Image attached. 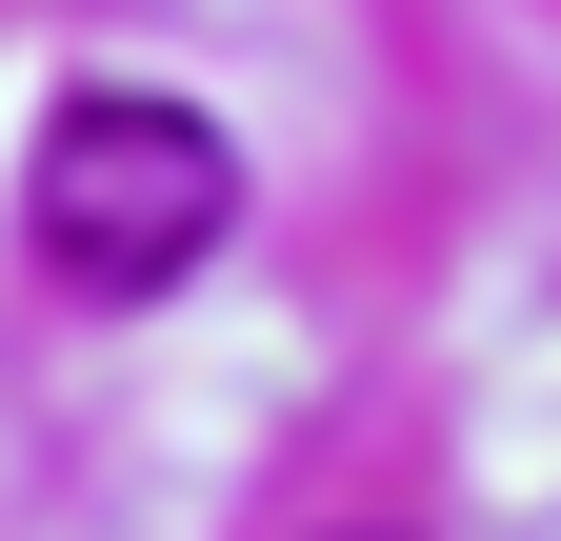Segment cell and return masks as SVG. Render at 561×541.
Masks as SVG:
<instances>
[{
    "label": "cell",
    "instance_id": "6da1fadb",
    "mask_svg": "<svg viewBox=\"0 0 561 541\" xmlns=\"http://www.w3.org/2000/svg\"><path fill=\"white\" fill-rule=\"evenodd\" d=\"M221 221H241L221 120H201V101H140V81H81V101L41 120V161H21V241H41V281H81V301L201 281Z\"/></svg>",
    "mask_w": 561,
    "mask_h": 541
}]
</instances>
